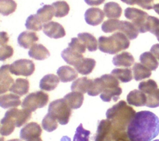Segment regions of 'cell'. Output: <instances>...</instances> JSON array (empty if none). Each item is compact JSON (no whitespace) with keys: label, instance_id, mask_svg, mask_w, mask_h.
Listing matches in <instances>:
<instances>
[{"label":"cell","instance_id":"cell-6","mask_svg":"<svg viewBox=\"0 0 159 141\" xmlns=\"http://www.w3.org/2000/svg\"><path fill=\"white\" fill-rule=\"evenodd\" d=\"M124 16L129 19L136 27L140 33H145L148 14L142 10L134 7H127L124 11Z\"/></svg>","mask_w":159,"mask_h":141},{"label":"cell","instance_id":"cell-21","mask_svg":"<svg viewBox=\"0 0 159 141\" xmlns=\"http://www.w3.org/2000/svg\"><path fill=\"white\" fill-rule=\"evenodd\" d=\"M59 79L62 82H68L75 80L78 77L77 72L71 67L63 66L60 67L57 71Z\"/></svg>","mask_w":159,"mask_h":141},{"label":"cell","instance_id":"cell-12","mask_svg":"<svg viewBox=\"0 0 159 141\" xmlns=\"http://www.w3.org/2000/svg\"><path fill=\"white\" fill-rule=\"evenodd\" d=\"M9 65L4 64L0 67V94L9 90L14 83V79L9 74Z\"/></svg>","mask_w":159,"mask_h":141},{"label":"cell","instance_id":"cell-17","mask_svg":"<svg viewBox=\"0 0 159 141\" xmlns=\"http://www.w3.org/2000/svg\"><path fill=\"white\" fill-rule=\"evenodd\" d=\"M117 30L123 33L129 40L135 39L139 33L138 29L131 22L126 20H120Z\"/></svg>","mask_w":159,"mask_h":141},{"label":"cell","instance_id":"cell-38","mask_svg":"<svg viewBox=\"0 0 159 141\" xmlns=\"http://www.w3.org/2000/svg\"><path fill=\"white\" fill-rule=\"evenodd\" d=\"M42 24L37 14H32L27 17L25 25L27 30L40 31L43 28Z\"/></svg>","mask_w":159,"mask_h":141},{"label":"cell","instance_id":"cell-35","mask_svg":"<svg viewBox=\"0 0 159 141\" xmlns=\"http://www.w3.org/2000/svg\"><path fill=\"white\" fill-rule=\"evenodd\" d=\"M52 6L54 9V16L58 18L66 16L70 11V6L66 1H56Z\"/></svg>","mask_w":159,"mask_h":141},{"label":"cell","instance_id":"cell-4","mask_svg":"<svg viewBox=\"0 0 159 141\" xmlns=\"http://www.w3.org/2000/svg\"><path fill=\"white\" fill-rule=\"evenodd\" d=\"M48 113L52 116L60 124H66L71 114V108L64 98L53 101L49 104Z\"/></svg>","mask_w":159,"mask_h":141},{"label":"cell","instance_id":"cell-3","mask_svg":"<svg viewBox=\"0 0 159 141\" xmlns=\"http://www.w3.org/2000/svg\"><path fill=\"white\" fill-rule=\"evenodd\" d=\"M99 49L101 51L114 54L127 49L130 46L129 39L123 33L117 32L110 36H101L98 38Z\"/></svg>","mask_w":159,"mask_h":141},{"label":"cell","instance_id":"cell-2","mask_svg":"<svg viewBox=\"0 0 159 141\" xmlns=\"http://www.w3.org/2000/svg\"><path fill=\"white\" fill-rule=\"evenodd\" d=\"M135 111L127 103L121 100L106 111V116L110 120L114 129L119 132L125 131L127 127L135 114Z\"/></svg>","mask_w":159,"mask_h":141},{"label":"cell","instance_id":"cell-20","mask_svg":"<svg viewBox=\"0 0 159 141\" xmlns=\"http://www.w3.org/2000/svg\"><path fill=\"white\" fill-rule=\"evenodd\" d=\"M60 82L59 78L53 74L45 75L40 81L39 87L42 90L52 91L54 90Z\"/></svg>","mask_w":159,"mask_h":141},{"label":"cell","instance_id":"cell-30","mask_svg":"<svg viewBox=\"0 0 159 141\" xmlns=\"http://www.w3.org/2000/svg\"><path fill=\"white\" fill-rule=\"evenodd\" d=\"M92 80V79H89L86 77L79 78L72 83L71 90L72 92H78L82 93H85L88 92Z\"/></svg>","mask_w":159,"mask_h":141},{"label":"cell","instance_id":"cell-54","mask_svg":"<svg viewBox=\"0 0 159 141\" xmlns=\"http://www.w3.org/2000/svg\"><path fill=\"white\" fill-rule=\"evenodd\" d=\"M0 141H4V137H0Z\"/></svg>","mask_w":159,"mask_h":141},{"label":"cell","instance_id":"cell-13","mask_svg":"<svg viewBox=\"0 0 159 141\" xmlns=\"http://www.w3.org/2000/svg\"><path fill=\"white\" fill-rule=\"evenodd\" d=\"M42 134V129L39 124L32 122L26 124L22 128L20 132V138L22 140L39 137Z\"/></svg>","mask_w":159,"mask_h":141},{"label":"cell","instance_id":"cell-26","mask_svg":"<svg viewBox=\"0 0 159 141\" xmlns=\"http://www.w3.org/2000/svg\"><path fill=\"white\" fill-rule=\"evenodd\" d=\"M61 56L67 64L73 66H75L83 58H84L82 54L76 52L69 47L62 51Z\"/></svg>","mask_w":159,"mask_h":141},{"label":"cell","instance_id":"cell-32","mask_svg":"<svg viewBox=\"0 0 159 141\" xmlns=\"http://www.w3.org/2000/svg\"><path fill=\"white\" fill-rule=\"evenodd\" d=\"M134 79L136 81L148 78L152 75L151 70L140 63L136 62L132 67Z\"/></svg>","mask_w":159,"mask_h":141},{"label":"cell","instance_id":"cell-29","mask_svg":"<svg viewBox=\"0 0 159 141\" xmlns=\"http://www.w3.org/2000/svg\"><path fill=\"white\" fill-rule=\"evenodd\" d=\"M122 93V88L118 86L105 88L100 95L101 99L105 102H109L111 100L117 101Z\"/></svg>","mask_w":159,"mask_h":141},{"label":"cell","instance_id":"cell-51","mask_svg":"<svg viewBox=\"0 0 159 141\" xmlns=\"http://www.w3.org/2000/svg\"><path fill=\"white\" fill-rule=\"evenodd\" d=\"M153 34L156 36V37H157V40H158V41H159V27H158V28H157V29L154 31V32L153 33Z\"/></svg>","mask_w":159,"mask_h":141},{"label":"cell","instance_id":"cell-48","mask_svg":"<svg viewBox=\"0 0 159 141\" xmlns=\"http://www.w3.org/2000/svg\"><path fill=\"white\" fill-rule=\"evenodd\" d=\"M150 52L159 61V44L153 45L150 48Z\"/></svg>","mask_w":159,"mask_h":141},{"label":"cell","instance_id":"cell-14","mask_svg":"<svg viewBox=\"0 0 159 141\" xmlns=\"http://www.w3.org/2000/svg\"><path fill=\"white\" fill-rule=\"evenodd\" d=\"M9 36L6 32H0V61H4L10 58L14 53L12 46L7 45Z\"/></svg>","mask_w":159,"mask_h":141},{"label":"cell","instance_id":"cell-1","mask_svg":"<svg viewBox=\"0 0 159 141\" xmlns=\"http://www.w3.org/2000/svg\"><path fill=\"white\" fill-rule=\"evenodd\" d=\"M126 132L130 141H151L159 134V119L151 111H139L129 124Z\"/></svg>","mask_w":159,"mask_h":141},{"label":"cell","instance_id":"cell-49","mask_svg":"<svg viewBox=\"0 0 159 141\" xmlns=\"http://www.w3.org/2000/svg\"><path fill=\"white\" fill-rule=\"evenodd\" d=\"M105 0H84V2L89 6H99L102 4Z\"/></svg>","mask_w":159,"mask_h":141},{"label":"cell","instance_id":"cell-46","mask_svg":"<svg viewBox=\"0 0 159 141\" xmlns=\"http://www.w3.org/2000/svg\"><path fill=\"white\" fill-rule=\"evenodd\" d=\"M68 47L81 54L85 53L86 48L78 38H72L71 42L68 43Z\"/></svg>","mask_w":159,"mask_h":141},{"label":"cell","instance_id":"cell-16","mask_svg":"<svg viewBox=\"0 0 159 141\" xmlns=\"http://www.w3.org/2000/svg\"><path fill=\"white\" fill-rule=\"evenodd\" d=\"M127 103L134 106H145L147 102L146 95L139 90H134L129 93L127 96Z\"/></svg>","mask_w":159,"mask_h":141},{"label":"cell","instance_id":"cell-45","mask_svg":"<svg viewBox=\"0 0 159 141\" xmlns=\"http://www.w3.org/2000/svg\"><path fill=\"white\" fill-rule=\"evenodd\" d=\"M145 106L149 108H157L159 106V91L157 89L153 93L147 95Z\"/></svg>","mask_w":159,"mask_h":141},{"label":"cell","instance_id":"cell-56","mask_svg":"<svg viewBox=\"0 0 159 141\" xmlns=\"http://www.w3.org/2000/svg\"><path fill=\"white\" fill-rule=\"evenodd\" d=\"M158 91H159V89H158Z\"/></svg>","mask_w":159,"mask_h":141},{"label":"cell","instance_id":"cell-7","mask_svg":"<svg viewBox=\"0 0 159 141\" xmlns=\"http://www.w3.org/2000/svg\"><path fill=\"white\" fill-rule=\"evenodd\" d=\"M120 132L115 130L110 120L102 119L98 124L94 141H114Z\"/></svg>","mask_w":159,"mask_h":141},{"label":"cell","instance_id":"cell-34","mask_svg":"<svg viewBox=\"0 0 159 141\" xmlns=\"http://www.w3.org/2000/svg\"><path fill=\"white\" fill-rule=\"evenodd\" d=\"M37 15L42 23L51 20L54 16V9L52 5L45 4L37 11Z\"/></svg>","mask_w":159,"mask_h":141},{"label":"cell","instance_id":"cell-52","mask_svg":"<svg viewBox=\"0 0 159 141\" xmlns=\"http://www.w3.org/2000/svg\"><path fill=\"white\" fill-rule=\"evenodd\" d=\"M27 141H42V140L41 139V138L40 137H35V138L27 140Z\"/></svg>","mask_w":159,"mask_h":141},{"label":"cell","instance_id":"cell-33","mask_svg":"<svg viewBox=\"0 0 159 141\" xmlns=\"http://www.w3.org/2000/svg\"><path fill=\"white\" fill-rule=\"evenodd\" d=\"M111 74L124 83L130 82L133 78L132 70L130 68H116L111 71Z\"/></svg>","mask_w":159,"mask_h":141},{"label":"cell","instance_id":"cell-27","mask_svg":"<svg viewBox=\"0 0 159 141\" xmlns=\"http://www.w3.org/2000/svg\"><path fill=\"white\" fill-rule=\"evenodd\" d=\"M78 38L84 44L89 51H95L98 48V41L92 34L84 32L78 34Z\"/></svg>","mask_w":159,"mask_h":141},{"label":"cell","instance_id":"cell-8","mask_svg":"<svg viewBox=\"0 0 159 141\" xmlns=\"http://www.w3.org/2000/svg\"><path fill=\"white\" fill-rule=\"evenodd\" d=\"M35 70V64L31 60L20 59L15 61L9 65L10 73L15 75L28 77L31 75Z\"/></svg>","mask_w":159,"mask_h":141},{"label":"cell","instance_id":"cell-18","mask_svg":"<svg viewBox=\"0 0 159 141\" xmlns=\"http://www.w3.org/2000/svg\"><path fill=\"white\" fill-rule=\"evenodd\" d=\"M96 61L92 58H83L74 67L76 71L82 75H88L94 69Z\"/></svg>","mask_w":159,"mask_h":141},{"label":"cell","instance_id":"cell-25","mask_svg":"<svg viewBox=\"0 0 159 141\" xmlns=\"http://www.w3.org/2000/svg\"><path fill=\"white\" fill-rule=\"evenodd\" d=\"M29 90V82L27 79L18 78L11 87L9 91L19 95L22 96L28 93Z\"/></svg>","mask_w":159,"mask_h":141},{"label":"cell","instance_id":"cell-24","mask_svg":"<svg viewBox=\"0 0 159 141\" xmlns=\"http://www.w3.org/2000/svg\"><path fill=\"white\" fill-rule=\"evenodd\" d=\"M64 100L71 109L80 108L84 100L83 93L78 92H71L64 96Z\"/></svg>","mask_w":159,"mask_h":141},{"label":"cell","instance_id":"cell-37","mask_svg":"<svg viewBox=\"0 0 159 141\" xmlns=\"http://www.w3.org/2000/svg\"><path fill=\"white\" fill-rule=\"evenodd\" d=\"M104 89V84L101 77L96 78L92 80L90 87L88 91V95L89 96H97L101 93Z\"/></svg>","mask_w":159,"mask_h":141},{"label":"cell","instance_id":"cell-15","mask_svg":"<svg viewBox=\"0 0 159 141\" xmlns=\"http://www.w3.org/2000/svg\"><path fill=\"white\" fill-rule=\"evenodd\" d=\"M39 40V37L36 33L29 31H24L17 38V43L20 46L25 49H28L34 45Z\"/></svg>","mask_w":159,"mask_h":141},{"label":"cell","instance_id":"cell-43","mask_svg":"<svg viewBox=\"0 0 159 141\" xmlns=\"http://www.w3.org/2000/svg\"><path fill=\"white\" fill-rule=\"evenodd\" d=\"M90 134V131L84 129L82 124H80L76 128L73 141H89Z\"/></svg>","mask_w":159,"mask_h":141},{"label":"cell","instance_id":"cell-36","mask_svg":"<svg viewBox=\"0 0 159 141\" xmlns=\"http://www.w3.org/2000/svg\"><path fill=\"white\" fill-rule=\"evenodd\" d=\"M17 8V4L14 0H0V14L7 16L14 12Z\"/></svg>","mask_w":159,"mask_h":141},{"label":"cell","instance_id":"cell-22","mask_svg":"<svg viewBox=\"0 0 159 141\" xmlns=\"http://www.w3.org/2000/svg\"><path fill=\"white\" fill-rule=\"evenodd\" d=\"M21 103L20 96L13 93H8L0 96V106L4 109L15 108Z\"/></svg>","mask_w":159,"mask_h":141},{"label":"cell","instance_id":"cell-50","mask_svg":"<svg viewBox=\"0 0 159 141\" xmlns=\"http://www.w3.org/2000/svg\"><path fill=\"white\" fill-rule=\"evenodd\" d=\"M153 9L158 14H159V3L155 4L153 6Z\"/></svg>","mask_w":159,"mask_h":141},{"label":"cell","instance_id":"cell-40","mask_svg":"<svg viewBox=\"0 0 159 141\" xmlns=\"http://www.w3.org/2000/svg\"><path fill=\"white\" fill-rule=\"evenodd\" d=\"M42 126L43 129L46 131L52 132L58 127L57 121L49 113H47L42 119Z\"/></svg>","mask_w":159,"mask_h":141},{"label":"cell","instance_id":"cell-53","mask_svg":"<svg viewBox=\"0 0 159 141\" xmlns=\"http://www.w3.org/2000/svg\"><path fill=\"white\" fill-rule=\"evenodd\" d=\"M7 141H20L19 139H12V140H9Z\"/></svg>","mask_w":159,"mask_h":141},{"label":"cell","instance_id":"cell-39","mask_svg":"<svg viewBox=\"0 0 159 141\" xmlns=\"http://www.w3.org/2000/svg\"><path fill=\"white\" fill-rule=\"evenodd\" d=\"M139 90L143 92L146 95H150L158 89L156 82L152 79H148L146 81L141 82L139 84Z\"/></svg>","mask_w":159,"mask_h":141},{"label":"cell","instance_id":"cell-19","mask_svg":"<svg viewBox=\"0 0 159 141\" xmlns=\"http://www.w3.org/2000/svg\"><path fill=\"white\" fill-rule=\"evenodd\" d=\"M29 56L36 60H44L50 55L49 51L42 44H34L28 52Z\"/></svg>","mask_w":159,"mask_h":141},{"label":"cell","instance_id":"cell-5","mask_svg":"<svg viewBox=\"0 0 159 141\" xmlns=\"http://www.w3.org/2000/svg\"><path fill=\"white\" fill-rule=\"evenodd\" d=\"M49 100L48 95L42 91H37L29 94L23 100L21 105L22 109L30 112L35 111L47 105Z\"/></svg>","mask_w":159,"mask_h":141},{"label":"cell","instance_id":"cell-41","mask_svg":"<svg viewBox=\"0 0 159 141\" xmlns=\"http://www.w3.org/2000/svg\"><path fill=\"white\" fill-rule=\"evenodd\" d=\"M31 118V112L22 109L17 110L16 114V126L20 127L23 124H24L27 121H28Z\"/></svg>","mask_w":159,"mask_h":141},{"label":"cell","instance_id":"cell-23","mask_svg":"<svg viewBox=\"0 0 159 141\" xmlns=\"http://www.w3.org/2000/svg\"><path fill=\"white\" fill-rule=\"evenodd\" d=\"M112 63L116 66L130 67L134 63V58L130 53L124 51L113 58Z\"/></svg>","mask_w":159,"mask_h":141},{"label":"cell","instance_id":"cell-28","mask_svg":"<svg viewBox=\"0 0 159 141\" xmlns=\"http://www.w3.org/2000/svg\"><path fill=\"white\" fill-rule=\"evenodd\" d=\"M104 12L109 19H117L121 15L122 8L117 2H109L104 6Z\"/></svg>","mask_w":159,"mask_h":141},{"label":"cell","instance_id":"cell-9","mask_svg":"<svg viewBox=\"0 0 159 141\" xmlns=\"http://www.w3.org/2000/svg\"><path fill=\"white\" fill-rule=\"evenodd\" d=\"M18 109L12 108L6 112L4 118L1 120L2 126L0 134L2 136L10 135L14 130L16 122V114Z\"/></svg>","mask_w":159,"mask_h":141},{"label":"cell","instance_id":"cell-44","mask_svg":"<svg viewBox=\"0 0 159 141\" xmlns=\"http://www.w3.org/2000/svg\"><path fill=\"white\" fill-rule=\"evenodd\" d=\"M122 2L129 4L135 5L137 4L145 9H152L153 6V0H121Z\"/></svg>","mask_w":159,"mask_h":141},{"label":"cell","instance_id":"cell-42","mask_svg":"<svg viewBox=\"0 0 159 141\" xmlns=\"http://www.w3.org/2000/svg\"><path fill=\"white\" fill-rule=\"evenodd\" d=\"M120 20L111 19L104 21L101 26V29L104 33H112L118 30Z\"/></svg>","mask_w":159,"mask_h":141},{"label":"cell","instance_id":"cell-11","mask_svg":"<svg viewBox=\"0 0 159 141\" xmlns=\"http://www.w3.org/2000/svg\"><path fill=\"white\" fill-rule=\"evenodd\" d=\"M104 16V12L99 8L91 7L86 11L84 19L88 24L96 26L102 22Z\"/></svg>","mask_w":159,"mask_h":141},{"label":"cell","instance_id":"cell-55","mask_svg":"<svg viewBox=\"0 0 159 141\" xmlns=\"http://www.w3.org/2000/svg\"><path fill=\"white\" fill-rule=\"evenodd\" d=\"M153 141H159V139H157V140H154Z\"/></svg>","mask_w":159,"mask_h":141},{"label":"cell","instance_id":"cell-47","mask_svg":"<svg viewBox=\"0 0 159 141\" xmlns=\"http://www.w3.org/2000/svg\"><path fill=\"white\" fill-rule=\"evenodd\" d=\"M114 141H130V140L127 136V132L123 131L120 132L117 135V136L116 137Z\"/></svg>","mask_w":159,"mask_h":141},{"label":"cell","instance_id":"cell-10","mask_svg":"<svg viewBox=\"0 0 159 141\" xmlns=\"http://www.w3.org/2000/svg\"><path fill=\"white\" fill-rule=\"evenodd\" d=\"M43 32L51 38L58 39L65 36L66 32L63 27L58 22L51 21L43 25Z\"/></svg>","mask_w":159,"mask_h":141},{"label":"cell","instance_id":"cell-31","mask_svg":"<svg viewBox=\"0 0 159 141\" xmlns=\"http://www.w3.org/2000/svg\"><path fill=\"white\" fill-rule=\"evenodd\" d=\"M140 61L142 64L150 70H155L158 66V62L151 52H144L140 56Z\"/></svg>","mask_w":159,"mask_h":141}]
</instances>
